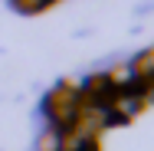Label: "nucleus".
Segmentation results:
<instances>
[{
	"label": "nucleus",
	"mask_w": 154,
	"mask_h": 151,
	"mask_svg": "<svg viewBox=\"0 0 154 151\" xmlns=\"http://www.w3.org/2000/svg\"><path fill=\"white\" fill-rule=\"evenodd\" d=\"M36 151H62V131H59V128L46 131V135L39 138V148H36Z\"/></svg>",
	"instance_id": "nucleus-1"
},
{
	"label": "nucleus",
	"mask_w": 154,
	"mask_h": 151,
	"mask_svg": "<svg viewBox=\"0 0 154 151\" xmlns=\"http://www.w3.org/2000/svg\"><path fill=\"white\" fill-rule=\"evenodd\" d=\"M17 3H20V7L26 10V13H36V10H43V7L49 3V0H17Z\"/></svg>",
	"instance_id": "nucleus-2"
}]
</instances>
